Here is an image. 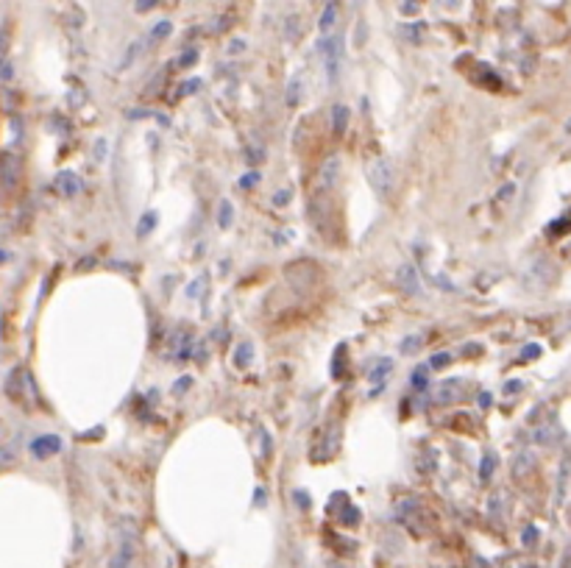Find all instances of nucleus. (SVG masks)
<instances>
[{
    "label": "nucleus",
    "instance_id": "obj_39",
    "mask_svg": "<svg viewBox=\"0 0 571 568\" xmlns=\"http://www.w3.org/2000/svg\"><path fill=\"white\" fill-rule=\"evenodd\" d=\"M195 59H198V51H187L185 56L178 59V64H181V67H187V64H193Z\"/></svg>",
    "mask_w": 571,
    "mask_h": 568
},
{
    "label": "nucleus",
    "instance_id": "obj_16",
    "mask_svg": "<svg viewBox=\"0 0 571 568\" xmlns=\"http://www.w3.org/2000/svg\"><path fill=\"white\" fill-rule=\"evenodd\" d=\"M335 22H337V6H335V4H327L324 12H321V20H318V26H321V34H324V37H332Z\"/></svg>",
    "mask_w": 571,
    "mask_h": 568
},
{
    "label": "nucleus",
    "instance_id": "obj_41",
    "mask_svg": "<svg viewBox=\"0 0 571 568\" xmlns=\"http://www.w3.org/2000/svg\"><path fill=\"white\" fill-rule=\"evenodd\" d=\"M151 9H156V0H140V4H137V12H151Z\"/></svg>",
    "mask_w": 571,
    "mask_h": 568
},
{
    "label": "nucleus",
    "instance_id": "obj_4",
    "mask_svg": "<svg viewBox=\"0 0 571 568\" xmlns=\"http://www.w3.org/2000/svg\"><path fill=\"white\" fill-rule=\"evenodd\" d=\"M29 449H31L34 460H48V457H54V454L62 451V438L59 435H39V438L31 440Z\"/></svg>",
    "mask_w": 571,
    "mask_h": 568
},
{
    "label": "nucleus",
    "instance_id": "obj_26",
    "mask_svg": "<svg viewBox=\"0 0 571 568\" xmlns=\"http://www.w3.org/2000/svg\"><path fill=\"white\" fill-rule=\"evenodd\" d=\"M568 457L563 460V465H560V482H558V505L563 502V496H566V480H568Z\"/></svg>",
    "mask_w": 571,
    "mask_h": 568
},
{
    "label": "nucleus",
    "instance_id": "obj_23",
    "mask_svg": "<svg viewBox=\"0 0 571 568\" xmlns=\"http://www.w3.org/2000/svg\"><path fill=\"white\" fill-rule=\"evenodd\" d=\"M360 510L357 507H352V505H343V515H340V521L343 524H349V527H354V524H360Z\"/></svg>",
    "mask_w": 571,
    "mask_h": 568
},
{
    "label": "nucleus",
    "instance_id": "obj_34",
    "mask_svg": "<svg viewBox=\"0 0 571 568\" xmlns=\"http://www.w3.org/2000/svg\"><path fill=\"white\" fill-rule=\"evenodd\" d=\"M521 543L524 547H533V543H538V527H527L521 532Z\"/></svg>",
    "mask_w": 571,
    "mask_h": 568
},
{
    "label": "nucleus",
    "instance_id": "obj_7",
    "mask_svg": "<svg viewBox=\"0 0 571 568\" xmlns=\"http://www.w3.org/2000/svg\"><path fill=\"white\" fill-rule=\"evenodd\" d=\"M29 374H26V368L22 366H17V368H12L9 371V376H6V384H4V391H6V396H12V399H22V393H26V388H29Z\"/></svg>",
    "mask_w": 571,
    "mask_h": 568
},
{
    "label": "nucleus",
    "instance_id": "obj_46",
    "mask_svg": "<svg viewBox=\"0 0 571 568\" xmlns=\"http://www.w3.org/2000/svg\"><path fill=\"white\" fill-rule=\"evenodd\" d=\"M416 12H418L416 4H407V6H404V14H416Z\"/></svg>",
    "mask_w": 571,
    "mask_h": 568
},
{
    "label": "nucleus",
    "instance_id": "obj_37",
    "mask_svg": "<svg viewBox=\"0 0 571 568\" xmlns=\"http://www.w3.org/2000/svg\"><path fill=\"white\" fill-rule=\"evenodd\" d=\"M190 384H193V376H181V379L173 384V393H185V391L190 388Z\"/></svg>",
    "mask_w": 571,
    "mask_h": 568
},
{
    "label": "nucleus",
    "instance_id": "obj_6",
    "mask_svg": "<svg viewBox=\"0 0 571 568\" xmlns=\"http://www.w3.org/2000/svg\"><path fill=\"white\" fill-rule=\"evenodd\" d=\"M396 282H399V287H401L407 295H418V292H421V276H418L416 265H410V262L399 265V270H396Z\"/></svg>",
    "mask_w": 571,
    "mask_h": 568
},
{
    "label": "nucleus",
    "instance_id": "obj_22",
    "mask_svg": "<svg viewBox=\"0 0 571 568\" xmlns=\"http://www.w3.org/2000/svg\"><path fill=\"white\" fill-rule=\"evenodd\" d=\"M413 388H416V391H426V388H429V366H426V368L418 366V368L413 371Z\"/></svg>",
    "mask_w": 571,
    "mask_h": 568
},
{
    "label": "nucleus",
    "instance_id": "obj_12",
    "mask_svg": "<svg viewBox=\"0 0 571 568\" xmlns=\"http://www.w3.org/2000/svg\"><path fill=\"white\" fill-rule=\"evenodd\" d=\"M460 399H463L460 379H449V382H443L441 388H438V401L441 404H451V401H460Z\"/></svg>",
    "mask_w": 571,
    "mask_h": 568
},
{
    "label": "nucleus",
    "instance_id": "obj_43",
    "mask_svg": "<svg viewBox=\"0 0 571 568\" xmlns=\"http://www.w3.org/2000/svg\"><path fill=\"white\" fill-rule=\"evenodd\" d=\"M148 115H151V111H145V109H131V111H128L131 120H140V118H148Z\"/></svg>",
    "mask_w": 571,
    "mask_h": 568
},
{
    "label": "nucleus",
    "instance_id": "obj_2",
    "mask_svg": "<svg viewBox=\"0 0 571 568\" xmlns=\"http://www.w3.org/2000/svg\"><path fill=\"white\" fill-rule=\"evenodd\" d=\"M321 56L327 62V78L335 81L340 73V62H343V37L332 34L327 39H321Z\"/></svg>",
    "mask_w": 571,
    "mask_h": 568
},
{
    "label": "nucleus",
    "instance_id": "obj_18",
    "mask_svg": "<svg viewBox=\"0 0 571 568\" xmlns=\"http://www.w3.org/2000/svg\"><path fill=\"white\" fill-rule=\"evenodd\" d=\"M170 31H173V22L170 20H159V22H153V26H151L148 39L151 42H162L165 37H170Z\"/></svg>",
    "mask_w": 571,
    "mask_h": 568
},
{
    "label": "nucleus",
    "instance_id": "obj_15",
    "mask_svg": "<svg viewBox=\"0 0 571 568\" xmlns=\"http://www.w3.org/2000/svg\"><path fill=\"white\" fill-rule=\"evenodd\" d=\"M56 187H59L64 195H76V193L81 190L79 176H76V173H70V170H62V173L56 176Z\"/></svg>",
    "mask_w": 571,
    "mask_h": 568
},
{
    "label": "nucleus",
    "instance_id": "obj_8",
    "mask_svg": "<svg viewBox=\"0 0 571 568\" xmlns=\"http://www.w3.org/2000/svg\"><path fill=\"white\" fill-rule=\"evenodd\" d=\"M20 176H22V168H20V159L14 153H4V190L12 193L17 185H20Z\"/></svg>",
    "mask_w": 571,
    "mask_h": 568
},
{
    "label": "nucleus",
    "instance_id": "obj_30",
    "mask_svg": "<svg viewBox=\"0 0 571 568\" xmlns=\"http://www.w3.org/2000/svg\"><path fill=\"white\" fill-rule=\"evenodd\" d=\"M290 198H293V190H290V187H285V190H279L277 195L270 198V203H273V207H287Z\"/></svg>",
    "mask_w": 571,
    "mask_h": 568
},
{
    "label": "nucleus",
    "instance_id": "obj_3",
    "mask_svg": "<svg viewBox=\"0 0 571 568\" xmlns=\"http://www.w3.org/2000/svg\"><path fill=\"white\" fill-rule=\"evenodd\" d=\"M340 173H343V159L337 153L327 156L324 159V165L318 168V190L321 193H329L337 181H340Z\"/></svg>",
    "mask_w": 571,
    "mask_h": 568
},
{
    "label": "nucleus",
    "instance_id": "obj_42",
    "mask_svg": "<svg viewBox=\"0 0 571 568\" xmlns=\"http://www.w3.org/2000/svg\"><path fill=\"white\" fill-rule=\"evenodd\" d=\"M103 156H106V140H98V143H95V159L101 162Z\"/></svg>",
    "mask_w": 571,
    "mask_h": 568
},
{
    "label": "nucleus",
    "instance_id": "obj_36",
    "mask_svg": "<svg viewBox=\"0 0 571 568\" xmlns=\"http://www.w3.org/2000/svg\"><path fill=\"white\" fill-rule=\"evenodd\" d=\"M421 343H424V337L413 334V337H410V340H404V343H401V351H404V354H410V351H416Z\"/></svg>",
    "mask_w": 571,
    "mask_h": 568
},
{
    "label": "nucleus",
    "instance_id": "obj_19",
    "mask_svg": "<svg viewBox=\"0 0 571 568\" xmlns=\"http://www.w3.org/2000/svg\"><path fill=\"white\" fill-rule=\"evenodd\" d=\"M251 357H254V343H240L237 346V351H235V362H237V368H245V366H251Z\"/></svg>",
    "mask_w": 571,
    "mask_h": 568
},
{
    "label": "nucleus",
    "instance_id": "obj_29",
    "mask_svg": "<svg viewBox=\"0 0 571 568\" xmlns=\"http://www.w3.org/2000/svg\"><path fill=\"white\" fill-rule=\"evenodd\" d=\"M449 362H451V354H449V351H438L435 357L429 359V368H432V371H438V368L449 366Z\"/></svg>",
    "mask_w": 571,
    "mask_h": 568
},
{
    "label": "nucleus",
    "instance_id": "obj_47",
    "mask_svg": "<svg viewBox=\"0 0 571 568\" xmlns=\"http://www.w3.org/2000/svg\"><path fill=\"white\" fill-rule=\"evenodd\" d=\"M563 568H571V557H568V560H566V565H563Z\"/></svg>",
    "mask_w": 571,
    "mask_h": 568
},
{
    "label": "nucleus",
    "instance_id": "obj_31",
    "mask_svg": "<svg viewBox=\"0 0 571 568\" xmlns=\"http://www.w3.org/2000/svg\"><path fill=\"white\" fill-rule=\"evenodd\" d=\"M153 223H156V212H145L143 220H140V229H137V232H140V237H145L153 229Z\"/></svg>",
    "mask_w": 571,
    "mask_h": 568
},
{
    "label": "nucleus",
    "instance_id": "obj_35",
    "mask_svg": "<svg viewBox=\"0 0 571 568\" xmlns=\"http://www.w3.org/2000/svg\"><path fill=\"white\" fill-rule=\"evenodd\" d=\"M535 357H541V346L530 343V346L521 349V362H530V359H535Z\"/></svg>",
    "mask_w": 571,
    "mask_h": 568
},
{
    "label": "nucleus",
    "instance_id": "obj_9",
    "mask_svg": "<svg viewBox=\"0 0 571 568\" xmlns=\"http://www.w3.org/2000/svg\"><path fill=\"white\" fill-rule=\"evenodd\" d=\"M131 560H134V543H131V535H123L120 547L114 549V555L109 560V568H128Z\"/></svg>",
    "mask_w": 571,
    "mask_h": 568
},
{
    "label": "nucleus",
    "instance_id": "obj_11",
    "mask_svg": "<svg viewBox=\"0 0 571 568\" xmlns=\"http://www.w3.org/2000/svg\"><path fill=\"white\" fill-rule=\"evenodd\" d=\"M304 98V73H293L287 81V106L295 109Z\"/></svg>",
    "mask_w": 571,
    "mask_h": 568
},
{
    "label": "nucleus",
    "instance_id": "obj_14",
    "mask_svg": "<svg viewBox=\"0 0 571 568\" xmlns=\"http://www.w3.org/2000/svg\"><path fill=\"white\" fill-rule=\"evenodd\" d=\"M391 371H393V362H391V359H382V362H379V366H377V368L371 371V382L377 384V388H374V393H371V396H377V393H382V391H385V379H387V376H391Z\"/></svg>",
    "mask_w": 571,
    "mask_h": 568
},
{
    "label": "nucleus",
    "instance_id": "obj_27",
    "mask_svg": "<svg viewBox=\"0 0 571 568\" xmlns=\"http://www.w3.org/2000/svg\"><path fill=\"white\" fill-rule=\"evenodd\" d=\"M299 22H302V17H299V14L287 17V37H290L293 42L302 37V26H299Z\"/></svg>",
    "mask_w": 571,
    "mask_h": 568
},
{
    "label": "nucleus",
    "instance_id": "obj_20",
    "mask_svg": "<svg viewBox=\"0 0 571 568\" xmlns=\"http://www.w3.org/2000/svg\"><path fill=\"white\" fill-rule=\"evenodd\" d=\"M143 45H145V39H134V42L128 45V51H126V56H123V59H120V64H118V67H120V70H126V67H128V64H131V62H134L137 56H140V54H143Z\"/></svg>",
    "mask_w": 571,
    "mask_h": 568
},
{
    "label": "nucleus",
    "instance_id": "obj_1",
    "mask_svg": "<svg viewBox=\"0 0 571 568\" xmlns=\"http://www.w3.org/2000/svg\"><path fill=\"white\" fill-rule=\"evenodd\" d=\"M365 176H368L371 187L379 195H391L393 187H396V168L391 165V159H385V156L371 159V162L365 165Z\"/></svg>",
    "mask_w": 571,
    "mask_h": 568
},
{
    "label": "nucleus",
    "instance_id": "obj_38",
    "mask_svg": "<svg viewBox=\"0 0 571 568\" xmlns=\"http://www.w3.org/2000/svg\"><path fill=\"white\" fill-rule=\"evenodd\" d=\"M524 388V384H521V379H510L508 384H505V393H518Z\"/></svg>",
    "mask_w": 571,
    "mask_h": 568
},
{
    "label": "nucleus",
    "instance_id": "obj_25",
    "mask_svg": "<svg viewBox=\"0 0 571 568\" xmlns=\"http://www.w3.org/2000/svg\"><path fill=\"white\" fill-rule=\"evenodd\" d=\"M552 429H555L552 424H541V426L533 432V438H535L538 443H552Z\"/></svg>",
    "mask_w": 571,
    "mask_h": 568
},
{
    "label": "nucleus",
    "instance_id": "obj_24",
    "mask_svg": "<svg viewBox=\"0 0 571 568\" xmlns=\"http://www.w3.org/2000/svg\"><path fill=\"white\" fill-rule=\"evenodd\" d=\"M262 176H260V170H248V173H243L240 176V181H237V185H240V190H251V187H257V181H260Z\"/></svg>",
    "mask_w": 571,
    "mask_h": 568
},
{
    "label": "nucleus",
    "instance_id": "obj_13",
    "mask_svg": "<svg viewBox=\"0 0 571 568\" xmlns=\"http://www.w3.org/2000/svg\"><path fill=\"white\" fill-rule=\"evenodd\" d=\"M496 465H499V454L493 449H488L483 454V460H479V480L483 482H491L493 473H496Z\"/></svg>",
    "mask_w": 571,
    "mask_h": 568
},
{
    "label": "nucleus",
    "instance_id": "obj_5",
    "mask_svg": "<svg viewBox=\"0 0 571 568\" xmlns=\"http://www.w3.org/2000/svg\"><path fill=\"white\" fill-rule=\"evenodd\" d=\"M538 465V457H535V451L533 449H518L513 454V463H510V473L516 476V480H524L527 473H533Z\"/></svg>",
    "mask_w": 571,
    "mask_h": 568
},
{
    "label": "nucleus",
    "instance_id": "obj_10",
    "mask_svg": "<svg viewBox=\"0 0 571 568\" xmlns=\"http://www.w3.org/2000/svg\"><path fill=\"white\" fill-rule=\"evenodd\" d=\"M349 120H352V111L349 106H343V103H335L332 106V134L335 137H343L349 128Z\"/></svg>",
    "mask_w": 571,
    "mask_h": 568
},
{
    "label": "nucleus",
    "instance_id": "obj_44",
    "mask_svg": "<svg viewBox=\"0 0 571 568\" xmlns=\"http://www.w3.org/2000/svg\"><path fill=\"white\" fill-rule=\"evenodd\" d=\"M479 404H483V407H491V404H493V396H491L488 391H483V393H479Z\"/></svg>",
    "mask_w": 571,
    "mask_h": 568
},
{
    "label": "nucleus",
    "instance_id": "obj_17",
    "mask_svg": "<svg viewBox=\"0 0 571 568\" xmlns=\"http://www.w3.org/2000/svg\"><path fill=\"white\" fill-rule=\"evenodd\" d=\"M232 223H235V203L232 201H220V207H218V226H220V229H228Z\"/></svg>",
    "mask_w": 571,
    "mask_h": 568
},
{
    "label": "nucleus",
    "instance_id": "obj_40",
    "mask_svg": "<svg viewBox=\"0 0 571 568\" xmlns=\"http://www.w3.org/2000/svg\"><path fill=\"white\" fill-rule=\"evenodd\" d=\"M198 86H201V78H190V81H187L185 86H181V93H185V95H190V93H193V89H198Z\"/></svg>",
    "mask_w": 571,
    "mask_h": 568
},
{
    "label": "nucleus",
    "instance_id": "obj_32",
    "mask_svg": "<svg viewBox=\"0 0 571 568\" xmlns=\"http://www.w3.org/2000/svg\"><path fill=\"white\" fill-rule=\"evenodd\" d=\"M343 354H346V346H337V357H335V362H332V374L340 379L343 376V362H346V359H343Z\"/></svg>",
    "mask_w": 571,
    "mask_h": 568
},
{
    "label": "nucleus",
    "instance_id": "obj_33",
    "mask_svg": "<svg viewBox=\"0 0 571 568\" xmlns=\"http://www.w3.org/2000/svg\"><path fill=\"white\" fill-rule=\"evenodd\" d=\"M245 48H248V42H245L243 37H237V39H232V42H228V56H240Z\"/></svg>",
    "mask_w": 571,
    "mask_h": 568
},
{
    "label": "nucleus",
    "instance_id": "obj_21",
    "mask_svg": "<svg viewBox=\"0 0 571 568\" xmlns=\"http://www.w3.org/2000/svg\"><path fill=\"white\" fill-rule=\"evenodd\" d=\"M501 507H505V490H496V493L488 498V515L499 518V515H501Z\"/></svg>",
    "mask_w": 571,
    "mask_h": 568
},
{
    "label": "nucleus",
    "instance_id": "obj_45",
    "mask_svg": "<svg viewBox=\"0 0 571 568\" xmlns=\"http://www.w3.org/2000/svg\"><path fill=\"white\" fill-rule=\"evenodd\" d=\"M12 460H14V454H12V446H4V465L9 468V465H12Z\"/></svg>",
    "mask_w": 571,
    "mask_h": 568
},
{
    "label": "nucleus",
    "instance_id": "obj_28",
    "mask_svg": "<svg viewBox=\"0 0 571 568\" xmlns=\"http://www.w3.org/2000/svg\"><path fill=\"white\" fill-rule=\"evenodd\" d=\"M12 78H14V64H12L9 56H4V64H0V81L12 84Z\"/></svg>",
    "mask_w": 571,
    "mask_h": 568
}]
</instances>
